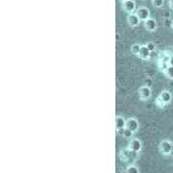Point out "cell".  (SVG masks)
<instances>
[{
	"instance_id": "cell-1",
	"label": "cell",
	"mask_w": 173,
	"mask_h": 173,
	"mask_svg": "<svg viewBox=\"0 0 173 173\" xmlns=\"http://www.w3.org/2000/svg\"><path fill=\"white\" fill-rule=\"evenodd\" d=\"M172 143L169 140H163L162 143L159 144V149L161 151V153H163L164 155H168L171 153L172 151Z\"/></svg>"
},
{
	"instance_id": "cell-5",
	"label": "cell",
	"mask_w": 173,
	"mask_h": 173,
	"mask_svg": "<svg viewBox=\"0 0 173 173\" xmlns=\"http://www.w3.org/2000/svg\"><path fill=\"white\" fill-rule=\"evenodd\" d=\"M126 128H128L129 130H131L133 133L137 132L138 129V121L136 118H130L127 120L126 123Z\"/></svg>"
},
{
	"instance_id": "cell-17",
	"label": "cell",
	"mask_w": 173,
	"mask_h": 173,
	"mask_svg": "<svg viewBox=\"0 0 173 173\" xmlns=\"http://www.w3.org/2000/svg\"><path fill=\"white\" fill-rule=\"evenodd\" d=\"M146 46H147V48H148L151 52L155 51V49H156V45H155L153 42H148V43L146 44Z\"/></svg>"
},
{
	"instance_id": "cell-16",
	"label": "cell",
	"mask_w": 173,
	"mask_h": 173,
	"mask_svg": "<svg viewBox=\"0 0 173 173\" xmlns=\"http://www.w3.org/2000/svg\"><path fill=\"white\" fill-rule=\"evenodd\" d=\"M152 3L155 7H162L164 4V0H152Z\"/></svg>"
},
{
	"instance_id": "cell-14",
	"label": "cell",
	"mask_w": 173,
	"mask_h": 173,
	"mask_svg": "<svg viewBox=\"0 0 173 173\" xmlns=\"http://www.w3.org/2000/svg\"><path fill=\"white\" fill-rule=\"evenodd\" d=\"M121 134L123 135V137L129 138H131V137L133 136V134H134V133H133L131 130H129L128 128H125V129L122 131V133H121Z\"/></svg>"
},
{
	"instance_id": "cell-13",
	"label": "cell",
	"mask_w": 173,
	"mask_h": 173,
	"mask_svg": "<svg viewBox=\"0 0 173 173\" xmlns=\"http://www.w3.org/2000/svg\"><path fill=\"white\" fill-rule=\"evenodd\" d=\"M165 75H166L168 78H170V79H173V67L168 66V67L165 68Z\"/></svg>"
},
{
	"instance_id": "cell-3",
	"label": "cell",
	"mask_w": 173,
	"mask_h": 173,
	"mask_svg": "<svg viewBox=\"0 0 173 173\" xmlns=\"http://www.w3.org/2000/svg\"><path fill=\"white\" fill-rule=\"evenodd\" d=\"M138 93H139V96L141 99L143 100H146L148 98H150L151 94H152V91H151V89L147 86H143L141 87L138 90Z\"/></svg>"
},
{
	"instance_id": "cell-19",
	"label": "cell",
	"mask_w": 173,
	"mask_h": 173,
	"mask_svg": "<svg viewBox=\"0 0 173 173\" xmlns=\"http://www.w3.org/2000/svg\"><path fill=\"white\" fill-rule=\"evenodd\" d=\"M169 5H170V7L173 9V0H169Z\"/></svg>"
},
{
	"instance_id": "cell-4",
	"label": "cell",
	"mask_w": 173,
	"mask_h": 173,
	"mask_svg": "<svg viewBox=\"0 0 173 173\" xmlns=\"http://www.w3.org/2000/svg\"><path fill=\"white\" fill-rule=\"evenodd\" d=\"M122 7H123L124 11L132 14L136 9V2L134 1V0H127V1H123Z\"/></svg>"
},
{
	"instance_id": "cell-15",
	"label": "cell",
	"mask_w": 173,
	"mask_h": 173,
	"mask_svg": "<svg viewBox=\"0 0 173 173\" xmlns=\"http://www.w3.org/2000/svg\"><path fill=\"white\" fill-rule=\"evenodd\" d=\"M126 173H139L138 168L135 165H130L127 169H126Z\"/></svg>"
},
{
	"instance_id": "cell-12",
	"label": "cell",
	"mask_w": 173,
	"mask_h": 173,
	"mask_svg": "<svg viewBox=\"0 0 173 173\" xmlns=\"http://www.w3.org/2000/svg\"><path fill=\"white\" fill-rule=\"evenodd\" d=\"M140 48H141V45L138 44V43H135L131 46V51L133 54L135 55H138L139 54V51H140Z\"/></svg>"
},
{
	"instance_id": "cell-8",
	"label": "cell",
	"mask_w": 173,
	"mask_h": 173,
	"mask_svg": "<svg viewBox=\"0 0 173 173\" xmlns=\"http://www.w3.org/2000/svg\"><path fill=\"white\" fill-rule=\"evenodd\" d=\"M130 150H132L133 152H139L141 150V148H143V144H141L140 140L138 139H133L131 143H130Z\"/></svg>"
},
{
	"instance_id": "cell-11",
	"label": "cell",
	"mask_w": 173,
	"mask_h": 173,
	"mask_svg": "<svg viewBox=\"0 0 173 173\" xmlns=\"http://www.w3.org/2000/svg\"><path fill=\"white\" fill-rule=\"evenodd\" d=\"M144 26L148 31H154L157 28V21L154 19H148L144 22Z\"/></svg>"
},
{
	"instance_id": "cell-7",
	"label": "cell",
	"mask_w": 173,
	"mask_h": 173,
	"mask_svg": "<svg viewBox=\"0 0 173 173\" xmlns=\"http://www.w3.org/2000/svg\"><path fill=\"white\" fill-rule=\"evenodd\" d=\"M127 21H128L129 25H131L132 27H136L139 24L140 19L137 15V14H130L127 18Z\"/></svg>"
},
{
	"instance_id": "cell-6",
	"label": "cell",
	"mask_w": 173,
	"mask_h": 173,
	"mask_svg": "<svg viewBox=\"0 0 173 173\" xmlns=\"http://www.w3.org/2000/svg\"><path fill=\"white\" fill-rule=\"evenodd\" d=\"M126 123L127 121L125 120L123 117L121 116H117L116 118V128L117 131H123L125 128H126Z\"/></svg>"
},
{
	"instance_id": "cell-2",
	"label": "cell",
	"mask_w": 173,
	"mask_h": 173,
	"mask_svg": "<svg viewBox=\"0 0 173 173\" xmlns=\"http://www.w3.org/2000/svg\"><path fill=\"white\" fill-rule=\"evenodd\" d=\"M137 15L139 18L140 20H147L148 19H150V12L149 9L146 7H140L138 8V10L137 11Z\"/></svg>"
},
{
	"instance_id": "cell-18",
	"label": "cell",
	"mask_w": 173,
	"mask_h": 173,
	"mask_svg": "<svg viewBox=\"0 0 173 173\" xmlns=\"http://www.w3.org/2000/svg\"><path fill=\"white\" fill-rule=\"evenodd\" d=\"M168 65H169L170 67H173V55L170 56L169 59H168Z\"/></svg>"
},
{
	"instance_id": "cell-21",
	"label": "cell",
	"mask_w": 173,
	"mask_h": 173,
	"mask_svg": "<svg viewBox=\"0 0 173 173\" xmlns=\"http://www.w3.org/2000/svg\"><path fill=\"white\" fill-rule=\"evenodd\" d=\"M123 1H127V0H123Z\"/></svg>"
},
{
	"instance_id": "cell-10",
	"label": "cell",
	"mask_w": 173,
	"mask_h": 173,
	"mask_svg": "<svg viewBox=\"0 0 173 173\" xmlns=\"http://www.w3.org/2000/svg\"><path fill=\"white\" fill-rule=\"evenodd\" d=\"M159 99H160L163 103L167 104V103H169V102L171 101V99H172V95H171V93H170L169 91H167V90H164V91H162V93L160 94Z\"/></svg>"
},
{
	"instance_id": "cell-9",
	"label": "cell",
	"mask_w": 173,
	"mask_h": 173,
	"mask_svg": "<svg viewBox=\"0 0 173 173\" xmlns=\"http://www.w3.org/2000/svg\"><path fill=\"white\" fill-rule=\"evenodd\" d=\"M150 54H151V51L147 48V46L146 45H141L138 57L140 59H143V60H147V59L150 58Z\"/></svg>"
},
{
	"instance_id": "cell-20",
	"label": "cell",
	"mask_w": 173,
	"mask_h": 173,
	"mask_svg": "<svg viewBox=\"0 0 173 173\" xmlns=\"http://www.w3.org/2000/svg\"><path fill=\"white\" fill-rule=\"evenodd\" d=\"M171 26H172V28H173V20H172V23H171Z\"/></svg>"
}]
</instances>
